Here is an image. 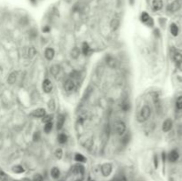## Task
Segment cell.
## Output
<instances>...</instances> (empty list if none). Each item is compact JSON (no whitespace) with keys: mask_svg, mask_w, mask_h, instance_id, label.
I'll return each instance as SVG.
<instances>
[{"mask_svg":"<svg viewBox=\"0 0 182 181\" xmlns=\"http://www.w3.org/2000/svg\"><path fill=\"white\" fill-rule=\"evenodd\" d=\"M123 136V139H122L121 142L123 143V145H124V146H125V145H127V143H128L129 140H130V135H129V134H125V133H124Z\"/></svg>","mask_w":182,"mask_h":181,"instance_id":"obj_34","label":"cell"},{"mask_svg":"<svg viewBox=\"0 0 182 181\" xmlns=\"http://www.w3.org/2000/svg\"><path fill=\"white\" fill-rule=\"evenodd\" d=\"M30 2L31 3V5H37L38 0H30Z\"/></svg>","mask_w":182,"mask_h":181,"instance_id":"obj_40","label":"cell"},{"mask_svg":"<svg viewBox=\"0 0 182 181\" xmlns=\"http://www.w3.org/2000/svg\"><path fill=\"white\" fill-rule=\"evenodd\" d=\"M45 115H46V110L43 108H37V109L32 111L30 114L31 116H33L35 118H43Z\"/></svg>","mask_w":182,"mask_h":181,"instance_id":"obj_8","label":"cell"},{"mask_svg":"<svg viewBox=\"0 0 182 181\" xmlns=\"http://www.w3.org/2000/svg\"><path fill=\"white\" fill-rule=\"evenodd\" d=\"M154 164H155V168L158 167V159H157V156H156V155L154 156Z\"/></svg>","mask_w":182,"mask_h":181,"instance_id":"obj_39","label":"cell"},{"mask_svg":"<svg viewBox=\"0 0 182 181\" xmlns=\"http://www.w3.org/2000/svg\"><path fill=\"white\" fill-rule=\"evenodd\" d=\"M89 181H93V180H89Z\"/></svg>","mask_w":182,"mask_h":181,"instance_id":"obj_43","label":"cell"},{"mask_svg":"<svg viewBox=\"0 0 182 181\" xmlns=\"http://www.w3.org/2000/svg\"><path fill=\"white\" fill-rule=\"evenodd\" d=\"M18 79V72L17 71H12L11 72L7 77V83L8 84H14L16 83V81Z\"/></svg>","mask_w":182,"mask_h":181,"instance_id":"obj_13","label":"cell"},{"mask_svg":"<svg viewBox=\"0 0 182 181\" xmlns=\"http://www.w3.org/2000/svg\"><path fill=\"white\" fill-rule=\"evenodd\" d=\"M73 172L77 175H84V167L82 165L81 163L77 164L73 167Z\"/></svg>","mask_w":182,"mask_h":181,"instance_id":"obj_19","label":"cell"},{"mask_svg":"<svg viewBox=\"0 0 182 181\" xmlns=\"http://www.w3.org/2000/svg\"><path fill=\"white\" fill-rule=\"evenodd\" d=\"M115 131L117 135L123 136L126 131V124L123 121H118L115 125Z\"/></svg>","mask_w":182,"mask_h":181,"instance_id":"obj_5","label":"cell"},{"mask_svg":"<svg viewBox=\"0 0 182 181\" xmlns=\"http://www.w3.org/2000/svg\"><path fill=\"white\" fill-rule=\"evenodd\" d=\"M170 31L173 37H177L179 34V27L176 23H172L170 26Z\"/></svg>","mask_w":182,"mask_h":181,"instance_id":"obj_23","label":"cell"},{"mask_svg":"<svg viewBox=\"0 0 182 181\" xmlns=\"http://www.w3.org/2000/svg\"><path fill=\"white\" fill-rule=\"evenodd\" d=\"M11 170H12V171L13 173H15V174H22V173L25 172V168L22 165H20V164L13 165Z\"/></svg>","mask_w":182,"mask_h":181,"instance_id":"obj_21","label":"cell"},{"mask_svg":"<svg viewBox=\"0 0 182 181\" xmlns=\"http://www.w3.org/2000/svg\"><path fill=\"white\" fill-rule=\"evenodd\" d=\"M47 108L51 112H53L56 109V101L54 99H50L47 102Z\"/></svg>","mask_w":182,"mask_h":181,"instance_id":"obj_24","label":"cell"},{"mask_svg":"<svg viewBox=\"0 0 182 181\" xmlns=\"http://www.w3.org/2000/svg\"><path fill=\"white\" fill-rule=\"evenodd\" d=\"M173 60L178 63V64H180L182 63V54L180 52H176L174 55H173Z\"/></svg>","mask_w":182,"mask_h":181,"instance_id":"obj_28","label":"cell"},{"mask_svg":"<svg viewBox=\"0 0 182 181\" xmlns=\"http://www.w3.org/2000/svg\"><path fill=\"white\" fill-rule=\"evenodd\" d=\"M111 181H127V180H126V179H125L124 177H122V176H120V177L115 178V179H114Z\"/></svg>","mask_w":182,"mask_h":181,"instance_id":"obj_38","label":"cell"},{"mask_svg":"<svg viewBox=\"0 0 182 181\" xmlns=\"http://www.w3.org/2000/svg\"><path fill=\"white\" fill-rule=\"evenodd\" d=\"M40 139H41L40 132H38V131L35 132V133H34V135H33V141L37 142V141L40 140Z\"/></svg>","mask_w":182,"mask_h":181,"instance_id":"obj_36","label":"cell"},{"mask_svg":"<svg viewBox=\"0 0 182 181\" xmlns=\"http://www.w3.org/2000/svg\"><path fill=\"white\" fill-rule=\"evenodd\" d=\"M76 87V84H75V82L72 80V79H68V80L65 81L64 83V90H66L67 92H71L72 90L75 89Z\"/></svg>","mask_w":182,"mask_h":181,"instance_id":"obj_12","label":"cell"},{"mask_svg":"<svg viewBox=\"0 0 182 181\" xmlns=\"http://www.w3.org/2000/svg\"><path fill=\"white\" fill-rule=\"evenodd\" d=\"M51 30V27L49 25H45V26H44L43 27V29H42V31L44 32V33H49Z\"/></svg>","mask_w":182,"mask_h":181,"instance_id":"obj_37","label":"cell"},{"mask_svg":"<svg viewBox=\"0 0 182 181\" xmlns=\"http://www.w3.org/2000/svg\"><path fill=\"white\" fill-rule=\"evenodd\" d=\"M75 181H83V180H82L81 179H76Z\"/></svg>","mask_w":182,"mask_h":181,"instance_id":"obj_42","label":"cell"},{"mask_svg":"<svg viewBox=\"0 0 182 181\" xmlns=\"http://www.w3.org/2000/svg\"><path fill=\"white\" fill-rule=\"evenodd\" d=\"M54 156H55V158L58 159V160L62 159V157H63V150H62V148L58 147L56 150L54 151Z\"/></svg>","mask_w":182,"mask_h":181,"instance_id":"obj_26","label":"cell"},{"mask_svg":"<svg viewBox=\"0 0 182 181\" xmlns=\"http://www.w3.org/2000/svg\"><path fill=\"white\" fill-rule=\"evenodd\" d=\"M172 125H173L172 121L171 120V119H166V120L162 122V131H163V132H168V131H170L171 130H172Z\"/></svg>","mask_w":182,"mask_h":181,"instance_id":"obj_14","label":"cell"},{"mask_svg":"<svg viewBox=\"0 0 182 181\" xmlns=\"http://www.w3.org/2000/svg\"><path fill=\"white\" fill-rule=\"evenodd\" d=\"M81 52L84 56H88V55L90 54V52H91V47H90V45L88 44V43L84 42V43L82 44Z\"/></svg>","mask_w":182,"mask_h":181,"instance_id":"obj_20","label":"cell"},{"mask_svg":"<svg viewBox=\"0 0 182 181\" xmlns=\"http://www.w3.org/2000/svg\"><path fill=\"white\" fill-rule=\"evenodd\" d=\"M44 55H45V58L48 61H51L54 59L55 57V51L52 47H46L45 50L44 51Z\"/></svg>","mask_w":182,"mask_h":181,"instance_id":"obj_7","label":"cell"},{"mask_svg":"<svg viewBox=\"0 0 182 181\" xmlns=\"http://www.w3.org/2000/svg\"><path fill=\"white\" fill-rule=\"evenodd\" d=\"M61 170H60L58 167L54 166V167H52V168L51 169L50 176L52 179H54V180L59 179L61 178Z\"/></svg>","mask_w":182,"mask_h":181,"instance_id":"obj_11","label":"cell"},{"mask_svg":"<svg viewBox=\"0 0 182 181\" xmlns=\"http://www.w3.org/2000/svg\"><path fill=\"white\" fill-rule=\"evenodd\" d=\"M130 108H131L130 103H128V102H123V103L122 104V110L123 111V112H128V111L130 110Z\"/></svg>","mask_w":182,"mask_h":181,"instance_id":"obj_33","label":"cell"},{"mask_svg":"<svg viewBox=\"0 0 182 181\" xmlns=\"http://www.w3.org/2000/svg\"><path fill=\"white\" fill-rule=\"evenodd\" d=\"M129 2H130V5H134V0H129Z\"/></svg>","mask_w":182,"mask_h":181,"instance_id":"obj_41","label":"cell"},{"mask_svg":"<svg viewBox=\"0 0 182 181\" xmlns=\"http://www.w3.org/2000/svg\"><path fill=\"white\" fill-rule=\"evenodd\" d=\"M74 160L77 161V162L82 164V163H85L87 161V158L84 154H80V153H76L75 156H74Z\"/></svg>","mask_w":182,"mask_h":181,"instance_id":"obj_18","label":"cell"},{"mask_svg":"<svg viewBox=\"0 0 182 181\" xmlns=\"http://www.w3.org/2000/svg\"><path fill=\"white\" fill-rule=\"evenodd\" d=\"M140 20H141V21L143 24H145V25H147L148 27H153V25H154V20L151 18V16L149 15L148 12H147L145 11L142 12L141 13Z\"/></svg>","mask_w":182,"mask_h":181,"instance_id":"obj_2","label":"cell"},{"mask_svg":"<svg viewBox=\"0 0 182 181\" xmlns=\"http://www.w3.org/2000/svg\"><path fill=\"white\" fill-rule=\"evenodd\" d=\"M80 54H81V50L77 46H75L71 49L70 57L73 60H77L79 58Z\"/></svg>","mask_w":182,"mask_h":181,"instance_id":"obj_16","label":"cell"},{"mask_svg":"<svg viewBox=\"0 0 182 181\" xmlns=\"http://www.w3.org/2000/svg\"><path fill=\"white\" fill-rule=\"evenodd\" d=\"M151 108L148 105H144L138 114V116H137L138 122H145L146 121L148 120V118L151 115Z\"/></svg>","mask_w":182,"mask_h":181,"instance_id":"obj_1","label":"cell"},{"mask_svg":"<svg viewBox=\"0 0 182 181\" xmlns=\"http://www.w3.org/2000/svg\"><path fill=\"white\" fill-rule=\"evenodd\" d=\"M119 26H120V20H118V19H116V18L112 19L111 21H110V29L112 30L115 31V30H118Z\"/></svg>","mask_w":182,"mask_h":181,"instance_id":"obj_22","label":"cell"},{"mask_svg":"<svg viewBox=\"0 0 182 181\" xmlns=\"http://www.w3.org/2000/svg\"><path fill=\"white\" fill-rule=\"evenodd\" d=\"M42 119V122H44V123H46V122H52L53 120V115H52V114H46L43 118H41Z\"/></svg>","mask_w":182,"mask_h":181,"instance_id":"obj_27","label":"cell"},{"mask_svg":"<svg viewBox=\"0 0 182 181\" xmlns=\"http://www.w3.org/2000/svg\"><path fill=\"white\" fill-rule=\"evenodd\" d=\"M52 128H53V122H46V123H45V126H44V131L48 134L52 131Z\"/></svg>","mask_w":182,"mask_h":181,"instance_id":"obj_25","label":"cell"},{"mask_svg":"<svg viewBox=\"0 0 182 181\" xmlns=\"http://www.w3.org/2000/svg\"><path fill=\"white\" fill-rule=\"evenodd\" d=\"M167 158H168V161L171 162H176L180 158V154L176 149H173L168 154Z\"/></svg>","mask_w":182,"mask_h":181,"instance_id":"obj_9","label":"cell"},{"mask_svg":"<svg viewBox=\"0 0 182 181\" xmlns=\"http://www.w3.org/2000/svg\"><path fill=\"white\" fill-rule=\"evenodd\" d=\"M107 63L110 68H116V61L114 60L112 57H109L107 59Z\"/></svg>","mask_w":182,"mask_h":181,"instance_id":"obj_31","label":"cell"},{"mask_svg":"<svg viewBox=\"0 0 182 181\" xmlns=\"http://www.w3.org/2000/svg\"><path fill=\"white\" fill-rule=\"evenodd\" d=\"M37 55V50L35 47H30L28 49V56L29 58H34L35 56Z\"/></svg>","mask_w":182,"mask_h":181,"instance_id":"obj_29","label":"cell"},{"mask_svg":"<svg viewBox=\"0 0 182 181\" xmlns=\"http://www.w3.org/2000/svg\"><path fill=\"white\" fill-rule=\"evenodd\" d=\"M152 9L155 12L161 11L163 7V2L162 0H152L151 3Z\"/></svg>","mask_w":182,"mask_h":181,"instance_id":"obj_10","label":"cell"},{"mask_svg":"<svg viewBox=\"0 0 182 181\" xmlns=\"http://www.w3.org/2000/svg\"><path fill=\"white\" fill-rule=\"evenodd\" d=\"M32 181H45V179L43 177V175L40 173H36L33 178H32Z\"/></svg>","mask_w":182,"mask_h":181,"instance_id":"obj_32","label":"cell"},{"mask_svg":"<svg viewBox=\"0 0 182 181\" xmlns=\"http://www.w3.org/2000/svg\"><path fill=\"white\" fill-rule=\"evenodd\" d=\"M65 122H66L65 115H63V114L58 115L57 119H56V129H57V131L62 130V128H63V126L65 124Z\"/></svg>","mask_w":182,"mask_h":181,"instance_id":"obj_6","label":"cell"},{"mask_svg":"<svg viewBox=\"0 0 182 181\" xmlns=\"http://www.w3.org/2000/svg\"><path fill=\"white\" fill-rule=\"evenodd\" d=\"M180 7V3H179L178 1H175V2H173L172 5H170V10L172 11V12H174V11L178 10Z\"/></svg>","mask_w":182,"mask_h":181,"instance_id":"obj_30","label":"cell"},{"mask_svg":"<svg viewBox=\"0 0 182 181\" xmlns=\"http://www.w3.org/2000/svg\"><path fill=\"white\" fill-rule=\"evenodd\" d=\"M42 89L44 90L45 93L46 94H49L52 92V90L53 89V85H52V83L49 78H45L43 80L42 83Z\"/></svg>","mask_w":182,"mask_h":181,"instance_id":"obj_4","label":"cell"},{"mask_svg":"<svg viewBox=\"0 0 182 181\" xmlns=\"http://www.w3.org/2000/svg\"><path fill=\"white\" fill-rule=\"evenodd\" d=\"M68 140H69L68 135H67L66 133H64V132L59 133L58 136H57V141H58V143L61 144V145L66 144V143L68 142Z\"/></svg>","mask_w":182,"mask_h":181,"instance_id":"obj_17","label":"cell"},{"mask_svg":"<svg viewBox=\"0 0 182 181\" xmlns=\"http://www.w3.org/2000/svg\"><path fill=\"white\" fill-rule=\"evenodd\" d=\"M176 107L178 109H182V96L178 97V99L176 101Z\"/></svg>","mask_w":182,"mask_h":181,"instance_id":"obj_35","label":"cell"},{"mask_svg":"<svg viewBox=\"0 0 182 181\" xmlns=\"http://www.w3.org/2000/svg\"><path fill=\"white\" fill-rule=\"evenodd\" d=\"M61 70V68L60 67V65L58 64H53L52 66H51L50 68V73L52 76H53L54 77H56Z\"/></svg>","mask_w":182,"mask_h":181,"instance_id":"obj_15","label":"cell"},{"mask_svg":"<svg viewBox=\"0 0 182 181\" xmlns=\"http://www.w3.org/2000/svg\"><path fill=\"white\" fill-rule=\"evenodd\" d=\"M112 171H113V166H112L111 163L109 162H106V163H103L101 167V172L102 174L103 177H109L112 174Z\"/></svg>","mask_w":182,"mask_h":181,"instance_id":"obj_3","label":"cell"}]
</instances>
